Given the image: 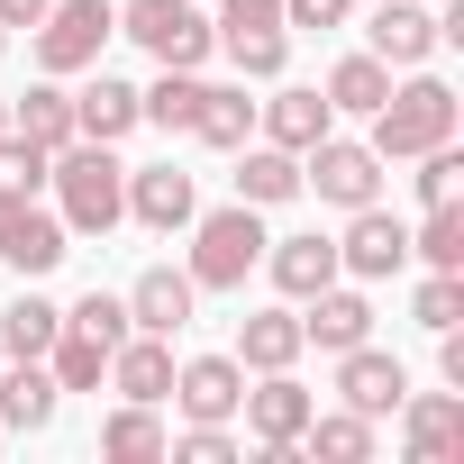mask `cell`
<instances>
[{"instance_id": "obj_1", "label": "cell", "mask_w": 464, "mask_h": 464, "mask_svg": "<svg viewBox=\"0 0 464 464\" xmlns=\"http://www.w3.org/2000/svg\"><path fill=\"white\" fill-rule=\"evenodd\" d=\"M46 182H55V218L73 227V237H110V227L128 218V164L101 146V137H73V146H55V164H46Z\"/></svg>"}, {"instance_id": "obj_2", "label": "cell", "mask_w": 464, "mask_h": 464, "mask_svg": "<svg viewBox=\"0 0 464 464\" xmlns=\"http://www.w3.org/2000/svg\"><path fill=\"white\" fill-rule=\"evenodd\" d=\"M455 119H464V110H455V92H446L437 73H419V82H392V92H382V110H373V137H364V146H373L382 164H410V155L446 146V137H455Z\"/></svg>"}, {"instance_id": "obj_3", "label": "cell", "mask_w": 464, "mask_h": 464, "mask_svg": "<svg viewBox=\"0 0 464 464\" xmlns=\"http://www.w3.org/2000/svg\"><path fill=\"white\" fill-rule=\"evenodd\" d=\"M256 265H265V218H256V200L191 218V265H182V274H191L200 292H246Z\"/></svg>"}, {"instance_id": "obj_4", "label": "cell", "mask_w": 464, "mask_h": 464, "mask_svg": "<svg viewBox=\"0 0 464 464\" xmlns=\"http://www.w3.org/2000/svg\"><path fill=\"white\" fill-rule=\"evenodd\" d=\"M119 37V0H46L37 19V64L64 82V73H92L101 46Z\"/></svg>"}, {"instance_id": "obj_5", "label": "cell", "mask_w": 464, "mask_h": 464, "mask_svg": "<svg viewBox=\"0 0 464 464\" xmlns=\"http://www.w3.org/2000/svg\"><path fill=\"white\" fill-rule=\"evenodd\" d=\"M301 191H319L328 209H364V200H382V155L328 128L319 146H301Z\"/></svg>"}, {"instance_id": "obj_6", "label": "cell", "mask_w": 464, "mask_h": 464, "mask_svg": "<svg viewBox=\"0 0 464 464\" xmlns=\"http://www.w3.org/2000/svg\"><path fill=\"white\" fill-rule=\"evenodd\" d=\"M119 37H137L155 64H182V73L218 46V37H209V19L191 10V0H119Z\"/></svg>"}, {"instance_id": "obj_7", "label": "cell", "mask_w": 464, "mask_h": 464, "mask_svg": "<svg viewBox=\"0 0 464 464\" xmlns=\"http://www.w3.org/2000/svg\"><path fill=\"white\" fill-rule=\"evenodd\" d=\"M73 256V227L64 218H46L37 209V191H10V182H0V265H10V274H55Z\"/></svg>"}, {"instance_id": "obj_8", "label": "cell", "mask_w": 464, "mask_h": 464, "mask_svg": "<svg viewBox=\"0 0 464 464\" xmlns=\"http://www.w3.org/2000/svg\"><path fill=\"white\" fill-rule=\"evenodd\" d=\"M410 265V227L382 209V200H364V209H346V237H337V274H355V283H382V274H401Z\"/></svg>"}, {"instance_id": "obj_9", "label": "cell", "mask_w": 464, "mask_h": 464, "mask_svg": "<svg viewBox=\"0 0 464 464\" xmlns=\"http://www.w3.org/2000/svg\"><path fill=\"white\" fill-rule=\"evenodd\" d=\"M128 218H137V227H155V237L191 227V218H200L191 173H182V164H137V173H128Z\"/></svg>"}, {"instance_id": "obj_10", "label": "cell", "mask_w": 464, "mask_h": 464, "mask_svg": "<svg viewBox=\"0 0 464 464\" xmlns=\"http://www.w3.org/2000/svg\"><path fill=\"white\" fill-rule=\"evenodd\" d=\"M164 401H182V419H237L246 364L237 355H191V364H173V392Z\"/></svg>"}, {"instance_id": "obj_11", "label": "cell", "mask_w": 464, "mask_h": 464, "mask_svg": "<svg viewBox=\"0 0 464 464\" xmlns=\"http://www.w3.org/2000/svg\"><path fill=\"white\" fill-rule=\"evenodd\" d=\"M191 301H200V283H191V274L146 265V274L128 283V328H146V337H182V328H191Z\"/></svg>"}, {"instance_id": "obj_12", "label": "cell", "mask_w": 464, "mask_h": 464, "mask_svg": "<svg viewBox=\"0 0 464 464\" xmlns=\"http://www.w3.org/2000/svg\"><path fill=\"white\" fill-rule=\"evenodd\" d=\"M256 128H265V146H319L328 128H337V110H328V92H310V82H283L274 101H256Z\"/></svg>"}, {"instance_id": "obj_13", "label": "cell", "mask_w": 464, "mask_h": 464, "mask_svg": "<svg viewBox=\"0 0 464 464\" xmlns=\"http://www.w3.org/2000/svg\"><path fill=\"white\" fill-rule=\"evenodd\" d=\"M401 392H410L401 355H373V346H346V355H337V401H346V410L392 419V410H401Z\"/></svg>"}, {"instance_id": "obj_14", "label": "cell", "mask_w": 464, "mask_h": 464, "mask_svg": "<svg viewBox=\"0 0 464 464\" xmlns=\"http://www.w3.org/2000/svg\"><path fill=\"white\" fill-rule=\"evenodd\" d=\"M410 419V455L419 464H455L464 455V392H401Z\"/></svg>"}, {"instance_id": "obj_15", "label": "cell", "mask_w": 464, "mask_h": 464, "mask_svg": "<svg viewBox=\"0 0 464 464\" xmlns=\"http://www.w3.org/2000/svg\"><path fill=\"white\" fill-rule=\"evenodd\" d=\"M265 274L283 301H310L337 283V237H265Z\"/></svg>"}, {"instance_id": "obj_16", "label": "cell", "mask_w": 464, "mask_h": 464, "mask_svg": "<svg viewBox=\"0 0 464 464\" xmlns=\"http://www.w3.org/2000/svg\"><path fill=\"white\" fill-rule=\"evenodd\" d=\"M101 373L119 382V401H164V392H173V337L128 328V337L110 346V364H101Z\"/></svg>"}, {"instance_id": "obj_17", "label": "cell", "mask_w": 464, "mask_h": 464, "mask_svg": "<svg viewBox=\"0 0 464 464\" xmlns=\"http://www.w3.org/2000/svg\"><path fill=\"white\" fill-rule=\"evenodd\" d=\"M237 410H246L256 446H301V428H310V410H319V401H310V392H301L292 373H265V382H256V392H246Z\"/></svg>"}, {"instance_id": "obj_18", "label": "cell", "mask_w": 464, "mask_h": 464, "mask_svg": "<svg viewBox=\"0 0 464 464\" xmlns=\"http://www.w3.org/2000/svg\"><path fill=\"white\" fill-rule=\"evenodd\" d=\"M373 337V301L364 292H310V310H301V346H328V355H346V346H364Z\"/></svg>"}, {"instance_id": "obj_19", "label": "cell", "mask_w": 464, "mask_h": 464, "mask_svg": "<svg viewBox=\"0 0 464 464\" xmlns=\"http://www.w3.org/2000/svg\"><path fill=\"white\" fill-rule=\"evenodd\" d=\"M55 373H46V355H10V373H0V428H19V437H37L46 419H55Z\"/></svg>"}, {"instance_id": "obj_20", "label": "cell", "mask_w": 464, "mask_h": 464, "mask_svg": "<svg viewBox=\"0 0 464 464\" xmlns=\"http://www.w3.org/2000/svg\"><path fill=\"white\" fill-rule=\"evenodd\" d=\"M137 128V82H119V73H92L82 92H73V137H101V146H119Z\"/></svg>"}, {"instance_id": "obj_21", "label": "cell", "mask_w": 464, "mask_h": 464, "mask_svg": "<svg viewBox=\"0 0 464 464\" xmlns=\"http://www.w3.org/2000/svg\"><path fill=\"white\" fill-rule=\"evenodd\" d=\"M237 364H246V373H292V364H301V310H246Z\"/></svg>"}, {"instance_id": "obj_22", "label": "cell", "mask_w": 464, "mask_h": 464, "mask_svg": "<svg viewBox=\"0 0 464 464\" xmlns=\"http://www.w3.org/2000/svg\"><path fill=\"white\" fill-rule=\"evenodd\" d=\"M364 37H373V55H382V64H428V55H437V19L419 10V0H382Z\"/></svg>"}, {"instance_id": "obj_23", "label": "cell", "mask_w": 464, "mask_h": 464, "mask_svg": "<svg viewBox=\"0 0 464 464\" xmlns=\"http://www.w3.org/2000/svg\"><path fill=\"white\" fill-rule=\"evenodd\" d=\"M191 137L200 146H218V155H237L246 137H256V101H246V82H200V110H191Z\"/></svg>"}, {"instance_id": "obj_24", "label": "cell", "mask_w": 464, "mask_h": 464, "mask_svg": "<svg viewBox=\"0 0 464 464\" xmlns=\"http://www.w3.org/2000/svg\"><path fill=\"white\" fill-rule=\"evenodd\" d=\"M319 92H328V110H355V119H373V110H382V92H392V64H382L373 46H364V55H337Z\"/></svg>"}, {"instance_id": "obj_25", "label": "cell", "mask_w": 464, "mask_h": 464, "mask_svg": "<svg viewBox=\"0 0 464 464\" xmlns=\"http://www.w3.org/2000/svg\"><path fill=\"white\" fill-rule=\"evenodd\" d=\"M10 128H19L28 146H46V155H55V146H73V92L46 73L28 101H10Z\"/></svg>"}, {"instance_id": "obj_26", "label": "cell", "mask_w": 464, "mask_h": 464, "mask_svg": "<svg viewBox=\"0 0 464 464\" xmlns=\"http://www.w3.org/2000/svg\"><path fill=\"white\" fill-rule=\"evenodd\" d=\"M292 191H301V155H292V146H237V200L274 209V200H292Z\"/></svg>"}, {"instance_id": "obj_27", "label": "cell", "mask_w": 464, "mask_h": 464, "mask_svg": "<svg viewBox=\"0 0 464 464\" xmlns=\"http://www.w3.org/2000/svg\"><path fill=\"white\" fill-rule=\"evenodd\" d=\"M301 446H310L319 464H364V455H373V419H364V410H310Z\"/></svg>"}, {"instance_id": "obj_28", "label": "cell", "mask_w": 464, "mask_h": 464, "mask_svg": "<svg viewBox=\"0 0 464 464\" xmlns=\"http://www.w3.org/2000/svg\"><path fill=\"white\" fill-rule=\"evenodd\" d=\"M410 256H419L428 274H464V209H455V200H437V209L410 227Z\"/></svg>"}, {"instance_id": "obj_29", "label": "cell", "mask_w": 464, "mask_h": 464, "mask_svg": "<svg viewBox=\"0 0 464 464\" xmlns=\"http://www.w3.org/2000/svg\"><path fill=\"white\" fill-rule=\"evenodd\" d=\"M55 328H64V310H55L46 292H28V301L0 310V355H46V346H55Z\"/></svg>"}, {"instance_id": "obj_30", "label": "cell", "mask_w": 464, "mask_h": 464, "mask_svg": "<svg viewBox=\"0 0 464 464\" xmlns=\"http://www.w3.org/2000/svg\"><path fill=\"white\" fill-rule=\"evenodd\" d=\"M101 455H119V464H146V455H164V419H155V401H128V410H110V428H101Z\"/></svg>"}, {"instance_id": "obj_31", "label": "cell", "mask_w": 464, "mask_h": 464, "mask_svg": "<svg viewBox=\"0 0 464 464\" xmlns=\"http://www.w3.org/2000/svg\"><path fill=\"white\" fill-rule=\"evenodd\" d=\"M101 364H110V346H101V337H82V328H55V346H46V373H55V392H92V382H101Z\"/></svg>"}, {"instance_id": "obj_32", "label": "cell", "mask_w": 464, "mask_h": 464, "mask_svg": "<svg viewBox=\"0 0 464 464\" xmlns=\"http://www.w3.org/2000/svg\"><path fill=\"white\" fill-rule=\"evenodd\" d=\"M191 110H200V82H191L182 64H164V82H155V92H137V119H155L164 137H173V128H191Z\"/></svg>"}, {"instance_id": "obj_33", "label": "cell", "mask_w": 464, "mask_h": 464, "mask_svg": "<svg viewBox=\"0 0 464 464\" xmlns=\"http://www.w3.org/2000/svg\"><path fill=\"white\" fill-rule=\"evenodd\" d=\"M218 46H227V64H237L246 82H283V55H292L283 28H265V37H218Z\"/></svg>"}, {"instance_id": "obj_34", "label": "cell", "mask_w": 464, "mask_h": 464, "mask_svg": "<svg viewBox=\"0 0 464 464\" xmlns=\"http://www.w3.org/2000/svg\"><path fill=\"white\" fill-rule=\"evenodd\" d=\"M410 319H419L428 337H437V328H455V319H464V274H428V283L410 292Z\"/></svg>"}, {"instance_id": "obj_35", "label": "cell", "mask_w": 464, "mask_h": 464, "mask_svg": "<svg viewBox=\"0 0 464 464\" xmlns=\"http://www.w3.org/2000/svg\"><path fill=\"white\" fill-rule=\"evenodd\" d=\"M164 455H182V464H237V437H227V419H191L182 437H164Z\"/></svg>"}, {"instance_id": "obj_36", "label": "cell", "mask_w": 464, "mask_h": 464, "mask_svg": "<svg viewBox=\"0 0 464 464\" xmlns=\"http://www.w3.org/2000/svg\"><path fill=\"white\" fill-rule=\"evenodd\" d=\"M410 164H419V200H428V209L464 191V155H455V137H446V146H428V155H410Z\"/></svg>"}, {"instance_id": "obj_37", "label": "cell", "mask_w": 464, "mask_h": 464, "mask_svg": "<svg viewBox=\"0 0 464 464\" xmlns=\"http://www.w3.org/2000/svg\"><path fill=\"white\" fill-rule=\"evenodd\" d=\"M64 328H82V337L119 346V337H128V301H110V292H82V301L64 310Z\"/></svg>"}, {"instance_id": "obj_38", "label": "cell", "mask_w": 464, "mask_h": 464, "mask_svg": "<svg viewBox=\"0 0 464 464\" xmlns=\"http://www.w3.org/2000/svg\"><path fill=\"white\" fill-rule=\"evenodd\" d=\"M46 164H55V155H46V146H28L19 128L0 137V182H10V191H46Z\"/></svg>"}, {"instance_id": "obj_39", "label": "cell", "mask_w": 464, "mask_h": 464, "mask_svg": "<svg viewBox=\"0 0 464 464\" xmlns=\"http://www.w3.org/2000/svg\"><path fill=\"white\" fill-rule=\"evenodd\" d=\"M265 28H283V0H218L209 37H265Z\"/></svg>"}, {"instance_id": "obj_40", "label": "cell", "mask_w": 464, "mask_h": 464, "mask_svg": "<svg viewBox=\"0 0 464 464\" xmlns=\"http://www.w3.org/2000/svg\"><path fill=\"white\" fill-rule=\"evenodd\" d=\"M346 10H355V0H283V28H346Z\"/></svg>"}, {"instance_id": "obj_41", "label": "cell", "mask_w": 464, "mask_h": 464, "mask_svg": "<svg viewBox=\"0 0 464 464\" xmlns=\"http://www.w3.org/2000/svg\"><path fill=\"white\" fill-rule=\"evenodd\" d=\"M46 19V0H0V28H37Z\"/></svg>"}, {"instance_id": "obj_42", "label": "cell", "mask_w": 464, "mask_h": 464, "mask_svg": "<svg viewBox=\"0 0 464 464\" xmlns=\"http://www.w3.org/2000/svg\"><path fill=\"white\" fill-rule=\"evenodd\" d=\"M0 137H10V101H0Z\"/></svg>"}, {"instance_id": "obj_43", "label": "cell", "mask_w": 464, "mask_h": 464, "mask_svg": "<svg viewBox=\"0 0 464 464\" xmlns=\"http://www.w3.org/2000/svg\"><path fill=\"white\" fill-rule=\"evenodd\" d=\"M0 55H10V28H0Z\"/></svg>"}, {"instance_id": "obj_44", "label": "cell", "mask_w": 464, "mask_h": 464, "mask_svg": "<svg viewBox=\"0 0 464 464\" xmlns=\"http://www.w3.org/2000/svg\"><path fill=\"white\" fill-rule=\"evenodd\" d=\"M0 437H10V428H0Z\"/></svg>"}]
</instances>
